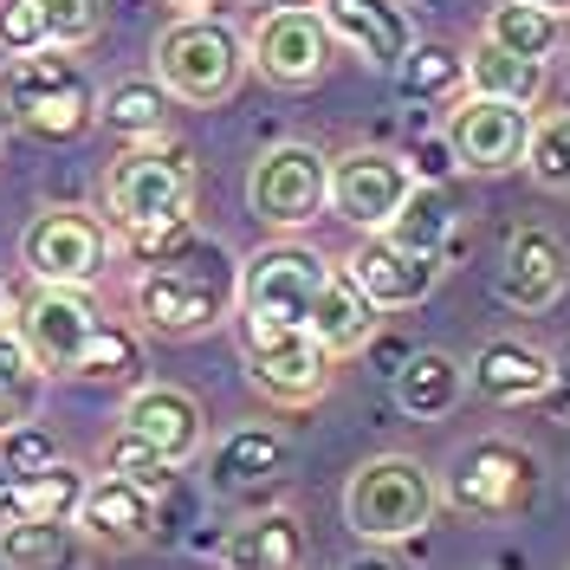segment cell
Returning <instances> with one entry per match:
<instances>
[{
    "label": "cell",
    "mask_w": 570,
    "mask_h": 570,
    "mask_svg": "<svg viewBox=\"0 0 570 570\" xmlns=\"http://www.w3.org/2000/svg\"><path fill=\"white\" fill-rule=\"evenodd\" d=\"M188 202H195V163H188V149H130V156H117L105 176V208L110 220L124 227V240L142 253V266L149 259H163V253H176L195 227H188Z\"/></svg>",
    "instance_id": "obj_1"
},
{
    "label": "cell",
    "mask_w": 570,
    "mask_h": 570,
    "mask_svg": "<svg viewBox=\"0 0 570 570\" xmlns=\"http://www.w3.org/2000/svg\"><path fill=\"white\" fill-rule=\"evenodd\" d=\"M130 298H137V318L149 331H163V337H202L240 298V273H234V259L220 247L188 234L176 253H163V259L142 266Z\"/></svg>",
    "instance_id": "obj_2"
},
{
    "label": "cell",
    "mask_w": 570,
    "mask_h": 570,
    "mask_svg": "<svg viewBox=\"0 0 570 570\" xmlns=\"http://www.w3.org/2000/svg\"><path fill=\"white\" fill-rule=\"evenodd\" d=\"M434 473H428L415 454H376V461H363L351 473V487H344V519H351V532L363 544H402V538H415L434 519Z\"/></svg>",
    "instance_id": "obj_3"
},
{
    "label": "cell",
    "mask_w": 570,
    "mask_h": 570,
    "mask_svg": "<svg viewBox=\"0 0 570 570\" xmlns=\"http://www.w3.org/2000/svg\"><path fill=\"white\" fill-rule=\"evenodd\" d=\"M240 71H247V46L214 13L176 20L169 33L156 39V78L181 105H227L240 91Z\"/></svg>",
    "instance_id": "obj_4"
},
{
    "label": "cell",
    "mask_w": 570,
    "mask_h": 570,
    "mask_svg": "<svg viewBox=\"0 0 570 570\" xmlns=\"http://www.w3.org/2000/svg\"><path fill=\"white\" fill-rule=\"evenodd\" d=\"M7 110L20 117V130L46 142H71L85 137L98 98H91V78L66 59V46H39L7 71Z\"/></svg>",
    "instance_id": "obj_5"
},
{
    "label": "cell",
    "mask_w": 570,
    "mask_h": 570,
    "mask_svg": "<svg viewBox=\"0 0 570 570\" xmlns=\"http://www.w3.org/2000/svg\"><path fill=\"white\" fill-rule=\"evenodd\" d=\"M240 351H247V376L273 402H318L331 390V363L337 356L324 351L305 324H279V318H259V312H240Z\"/></svg>",
    "instance_id": "obj_6"
},
{
    "label": "cell",
    "mask_w": 570,
    "mask_h": 570,
    "mask_svg": "<svg viewBox=\"0 0 570 570\" xmlns=\"http://www.w3.org/2000/svg\"><path fill=\"white\" fill-rule=\"evenodd\" d=\"M247 202L266 227H312L324 208H331V156H318L312 142H279L253 163V181H247Z\"/></svg>",
    "instance_id": "obj_7"
},
{
    "label": "cell",
    "mask_w": 570,
    "mask_h": 570,
    "mask_svg": "<svg viewBox=\"0 0 570 570\" xmlns=\"http://www.w3.org/2000/svg\"><path fill=\"white\" fill-rule=\"evenodd\" d=\"M331 52H337V39H331L318 7H273L247 39V66L266 85H279V91L318 85L324 71H331Z\"/></svg>",
    "instance_id": "obj_8"
},
{
    "label": "cell",
    "mask_w": 570,
    "mask_h": 570,
    "mask_svg": "<svg viewBox=\"0 0 570 570\" xmlns=\"http://www.w3.org/2000/svg\"><path fill=\"white\" fill-rule=\"evenodd\" d=\"M331 279L318 247L305 240H273L259 247L240 266V312H259V318H279V324H305L312 305H318V285Z\"/></svg>",
    "instance_id": "obj_9"
},
{
    "label": "cell",
    "mask_w": 570,
    "mask_h": 570,
    "mask_svg": "<svg viewBox=\"0 0 570 570\" xmlns=\"http://www.w3.org/2000/svg\"><path fill=\"white\" fill-rule=\"evenodd\" d=\"M538 487V461L519 441H473L461 461L448 466V499L473 519H512Z\"/></svg>",
    "instance_id": "obj_10"
},
{
    "label": "cell",
    "mask_w": 570,
    "mask_h": 570,
    "mask_svg": "<svg viewBox=\"0 0 570 570\" xmlns=\"http://www.w3.org/2000/svg\"><path fill=\"white\" fill-rule=\"evenodd\" d=\"M20 259L39 285H91L110 259V234L105 220H91L78 208H46L20 234Z\"/></svg>",
    "instance_id": "obj_11"
},
{
    "label": "cell",
    "mask_w": 570,
    "mask_h": 570,
    "mask_svg": "<svg viewBox=\"0 0 570 570\" xmlns=\"http://www.w3.org/2000/svg\"><path fill=\"white\" fill-rule=\"evenodd\" d=\"M98 324L105 318L85 298V285H39V292H27V305H20V344L33 351V363L46 376H71Z\"/></svg>",
    "instance_id": "obj_12"
},
{
    "label": "cell",
    "mask_w": 570,
    "mask_h": 570,
    "mask_svg": "<svg viewBox=\"0 0 570 570\" xmlns=\"http://www.w3.org/2000/svg\"><path fill=\"white\" fill-rule=\"evenodd\" d=\"M409 188H415V169H409V156H390V149H351L331 163V208L363 234L390 227Z\"/></svg>",
    "instance_id": "obj_13"
},
{
    "label": "cell",
    "mask_w": 570,
    "mask_h": 570,
    "mask_svg": "<svg viewBox=\"0 0 570 570\" xmlns=\"http://www.w3.org/2000/svg\"><path fill=\"white\" fill-rule=\"evenodd\" d=\"M448 142H454V163L473 176H505L525 163V142H532V117L525 105H505V98H466L448 117Z\"/></svg>",
    "instance_id": "obj_14"
},
{
    "label": "cell",
    "mask_w": 570,
    "mask_h": 570,
    "mask_svg": "<svg viewBox=\"0 0 570 570\" xmlns=\"http://www.w3.org/2000/svg\"><path fill=\"white\" fill-rule=\"evenodd\" d=\"M564 285H570V253L551 227L525 220V227L505 234V253H499V298H505L512 312H551V305L564 298Z\"/></svg>",
    "instance_id": "obj_15"
},
{
    "label": "cell",
    "mask_w": 570,
    "mask_h": 570,
    "mask_svg": "<svg viewBox=\"0 0 570 570\" xmlns=\"http://www.w3.org/2000/svg\"><path fill=\"white\" fill-rule=\"evenodd\" d=\"M344 273L363 285V298H370L376 312H415L428 292H434V279H441V259L395 247L390 234H370V240L351 253Z\"/></svg>",
    "instance_id": "obj_16"
},
{
    "label": "cell",
    "mask_w": 570,
    "mask_h": 570,
    "mask_svg": "<svg viewBox=\"0 0 570 570\" xmlns=\"http://www.w3.org/2000/svg\"><path fill=\"white\" fill-rule=\"evenodd\" d=\"M318 13L331 39L376 71H395L415 46V27H409V13L395 0H318Z\"/></svg>",
    "instance_id": "obj_17"
},
{
    "label": "cell",
    "mask_w": 570,
    "mask_h": 570,
    "mask_svg": "<svg viewBox=\"0 0 570 570\" xmlns=\"http://www.w3.org/2000/svg\"><path fill=\"white\" fill-rule=\"evenodd\" d=\"M466 383L480 395H493V402H551L558 390V363L525 344V337H493V344H480V356L466 363Z\"/></svg>",
    "instance_id": "obj_18"
},
{
    "label": "cell",
    "mask_w": 570,
    "mask_h": 570,
    "mask_svg": "<svg viewBox=\"0 0 570 570\" xmlns=\"http://www.w3.org/2000/svg\"><path fill=\"white\" fill-rule=\"evenodd\" d=\"M124 428L130 434H142L163 461H195L202 454V434H208V422H202V402L188 390H169V383H156V390H137L130 402H124Z\"/></svg>",
    "instance_id": "obj_19"
},
{
    "label": "cell",
    "mask_w": 570,
    "mask_h": 570,
    "mask_svg": "<svg viewBox=\"0 0 570 570\" xmlns=\"http://www.w3.org/2000/svg\"><path fill=\"white\" fill-rule=\"evenodd\" d=\"M71 519L85 525V538H98V544H142L149 525H156V505H149V487L124 480V473H105V480L85 487Z\"/></svg>",
    "instance_id": "obj_20"
},
{
    "label": "cell",
    "mask_w": 570,
    "mask_h": 570,
    "mask_svg": "<svg viewBox=\"0 0 570 570\" xmlns=\"http://www.w3.org/2000/svg\"><path fill=\"white\" fill-rule=\"evenodd\" d=\"M376 318H383V312L363 298V285H356L351 273H331V279L318 285V305H312L305 331H312L331 356H351L376 337Z\"/></svg>",
    "instance_id": "obj_21"
},
{
    "label": "cell",
    "mask_w": 570,
    "mask_h": 570,
    "mask_svg": "<svg viewBox=\"0 0 570 570\" xmlns=\"http://www.w3.org/2000/svg\"><path fill=\"white\" fill-rule=\"evenodd\" d=\"M390 376H395V409L415 415V422L448 415V409L466 395V363L448 356V351H409L402 370H390Z\"/></svg>",
    "instance_id": "obj_22"
},
{
    "label": "cell",
    "mask_w": 570,
    "mask_h": 570,
    "mask_svg": "<svg viewBox=\"0 0 570 570\" xmlns=\"http://www.w3.org/2000/svg\"><path fill=\"white\" fill-rule=\"evenodd\" d=\"M285 466H292V448L273 428H240L214 448V487L220 493H259V487L285 480Z\"/></svg>",
    "instance_id": "obj_23"
},
{
    "label": "cell",
    "mask_w": 570,
    "mask_h": 570,
    "mask_svg": "<svg viewBox=\"0 0 570 570\" xmlns=\"http://www.w3.org/2000/svg\"><path fill=\"white\" fill-rule=\"evenodd\" d=\"M220 558H227V570H305V532L292 512H259L227 532Z\"/></svg>",
    "instance_id": "obj_24"
},
{
    "label": "cell",
    "mask_w": 570,
    "mask_h": 570,
    "mask_svg": "<svg viewBox=\"0 0 570 570\" xmlns=\"http://www.w3.org/2000/svg\"><path fill=\"white\" fill-rule=\"evenodd\" d=\"M390 240L409 253H428V259H441L448 240H454V202H448V188L441 181H415L409 195H402V208L390 220Z\"/></svg>",
    "instance_id": "obj_25"
},
{
    "label": "cell",
    "mask_w": 570,
    "mask_h": 570,
    "mask_svg": "<svg viewBox=\"0 0 570 570\" xmlns=\"http://www.w3.org/2000/svg\"><path fill=\"white\" fill-rule=\"evenodd\" d=\"M0 564L7 570H71L78 538L66 519H0Z\"/></svg>",
    "instance_id": "obj_26"
},
{
    "label": "cell",
    "mask_w": 570,
    "mask_h": 570,
    "mask_svg": "<svg viewBox=\"0 0 570 570\" xmlns=\"http://www.w3.org/2000/svg\"><path fill=\"white\" fill-rule=\"evenodd\" d=\"M466 85L480 98H505V105H525L532 110L544 98V66L538 59H519V52H499L493 39H480L466 52Z\"/></svg>",
    "instance_id": "obj_27"
},
{
    "label": "cell",
    "mask_w": 570,
    "mask_h": 570,
    "mask_svg": "<svg viewBox=\"0 0 570 570\" xmlns=\"http://www.w3.org/2000/svg\"><path fill=\"white\" fill-rule=\"evenodd\" d=\"M487 39H493L499 52H519V59L544 66L558 52V39H564V20L551 7H532V0H499L493 13H487Z\"/></svg>",
    "instance_id": "obj_28"
},
{
    "label": "cell",
    "mask_w": 570,
    "mask_h": 570,
    "mask_svg": "<svg viewBox=\"0 0 570 570\" xmlns=\"http://www.w3.org/2000/svg\"><path fill=\"white\" fill-rule=\"evenodd\" d=\"M105 124L117 130V137H163L169 130V91H163V78H124V85H110L105 91Z\"/></svg>",
    "instance_id": "obj_29"
},
{
    "label": "cell",
    "mask_w": 570,
    "mask_h": 570,
    "mask_svg": "<svg viewBox=\"0 0 570 570\" xmlns=\"http://www.w3.org/2000/svg\"><path fill=\"white\" fill-rule=\"evenodd\" d=\"M85 499V473L66 461L39 466V473H13V519H71Z\"/></svg>",
    "instance_id": "obj_30"
},
{
    "label": "cell",
    "mask_w": 570,
    "mask_h": 570,
    "mask_svg": "<svg viewBox=\"0 0 570 570\" xmlns=\"http://www.w3.org/2000/svg\"><path fill=\"white\" fill-rule=\"evenodd\" d=\"M395 78H402L409 98H448L466 78V52H448V46H422V39H415L409 59L395 66Z\"/></svg>",
    "instance_id": "obj_31"
},
{
    "label": "cell",
    "mask_w": 570,
    "mask_h": 570,
    "mask_svg": "<svg viewBox=\"0 0 570 570\" xmlns=\"http://www.w3.org/2000/svg\"><path fill=\"white\" fill-rule=\"evenodd\" d=\"M39 376H46V370H39L33 351L20 344V331H0V428H13L33 409Z\"/></svg>",
    "instance_id": "obj_32"
},
{
    "label": "cell",
    "mask_w": 570,
    "mask_h": 570,
    "mask_svg": "<svg viewBox=\"0 0 570 570\" xmlns=\"http://www.w3.org/2000/svg\"><path fill=\"white\" fill-rule=\"evenodd\" d=\"M525 169H532L538 188H558V195H570V110H558V117L532 124Z\"/></svg>",
    "instance_id": "obj_33"
},
{
    "label": "cell",
    "mask_w": 570,
    "mask_h": 570,
    "mask_svg": "<svg viewBox=\"0 0 570 570\" xmlns=\"http://www.w3.org/2000/svg\"><path fill=\"white\" fill-rule=\"evenodd\" d=\"M137 370H142L137 337H130V331H117V324H98L71 376H91V383H124V376H137Z\"/></svg>",
    "instance_id": "obj_34"
},
{
    "label": "cell",
    "mask_w": 570,
    "mask_h": 570,
    "mask_svg": "<svg viewBox=\"0 0 570 570\" xmlns=\"http://www.w3.org/2000/svg\"><path fill=\"white\" fill-rule=\"evenodd\" d=\"M105 466H110V473H124V480H137V487H149V493L176 473V461H163V454H156L142 434H130V428H124V434H110Z\"/></svg>",
    "instance_id": "obj_35"
},
{
    "label": "cell",
    "mask_w": 570,
    "mask_h": 570,
    "mask_svg": "<svg viewBox=\"0 0 570 570\" xmlns=\"http://www.w3.org/2000/svg\"><path fill=\"white\" fill-rule=\"evenodd\" d=\"M39 46H52V27H46V0H0V52L27 59Z\"/></svg>",
    "instance_id": "obj_36"
},
{
    "label": "cell",
    "mask_w": 570,
    "mask_h": 570,
    "mask_svg": "<svg viewBox=\"0 0 570 570\" xmlns=\"http://www.w3.org/2000/svg\"><path fill=\"white\" fill-rule=\"evenodd\" d=\"M52 461H59V441L46 428H33V422L0 428V466L7 473H39V466H52Z\"/></svg>",
    "instance_id": "obj_37"
},
{
    "label": "cell",
    "mask_w": 570,
    "mask_h": 570,
    "mask_svg": "<svg viewBox=\"0 0 570 570\" xmlns=\"http://www.w3.org/2000/svg\"><path fill=\"white\" fill-rule=\"evenodd\" d=\"M46 27H52V46H85L105 27V0H46Z\"/></svg>",
    "instance_id": "obj_38"
},
{
    "label": "cell",
    "mask_w": 570,
    "mask_h": 570,
    "mask_svg": "<svg viewBox=\"0 0 570 570\" xmlns=\"http://www.w3.org/2000/svg\"><path fill=\"white\" fill-rule=\"evenodd\" d=\"M409 169H415L422 181H441L448 169H461V163H454V142H448V137L415 142V149H409Z\"/></svg>",
    "instance_id": "obj_39"
},
{
    "label": "cell",
    "mask_w": 570,
    "mask_h": 570,
    "mask_svg": "<svg viewBox=\"0 0 570 570\" xmlns=\"http://www.w3.org/2000/svg\"><path fill=\"white\" fill-rule=\"evenodd\" d=\"M344 570H402V564H395V558L383 551V544H370V551H363V558H351Z\"/></svg>",
    "instance_id": "obj_40"
},
{
    "label": "cell",
    "mask_w": 570,
    "mask_h": 570,
    "mask_svg": "<svg viewBox=\"0 0 570 570\" xmlns=\"http://www.w3.org/2000/svg\"><path fill=\"white\" fill-rule=\"evenodd\" d=\"M551 395H558V409H564V415H570V356H564V363H558V390H551Z\"/></svg>",
    "instance_id": "obj_41"
},
{
    "label": "cell",
    "mask_w": 570,
    "mask_h": 570,
    "mask_svg": "<svg viewBox=\"0 0 570 570\" xmlns=\"http://www.w3.org/2000/svg\"><path fill=\"white\" fill-rule=\"evenodd\" d=\"M0 519H13V473L0 466Z\"/></svg>",
    "instance_id": "obj_42"
},
{
    "label": "cell",
    "mask_w": 570,
    "mask_h": 570,
    "mask_svg": "<svg viewBox=\"0 0 570 570\" xmlns=\"http://www.w3.org/2000/svg\"><path fill=\"white\" fill-rule=\"evenodd\" d=\"M532 7H551V13H558V20H564V13H570V0H532Z\"/></svg>",
    "instance_id": "obj_43"
},
{
    "label": "cell",
    "mask_w": 570,
    "mask_h": 570,
    "mask_svg": "<svg viewBox=\"0 0 570 570\" xmlns=\"http://www.w3.org/2000/svg\"><path fill=\"white\" fill-rule=\"evenodd\" d=\"M273 7H318V0H273Z\"/></svg>",
    "instance_id": "obj_44"
},
{
    "label": "cell",
    "mask_w": 570,
    "mask_h": 570,
    "mask_svg": "<svg viewBox=\"0 0 570 570\" xmlns=\"http://www.w3.org/2000/svg\"><path fill=\"white\" fill-rule=\"evenodd\" d=\"M0 318H7V285H0Z\"/></svg>",
    "instance_id": "obj_45"
}]
</instances>
